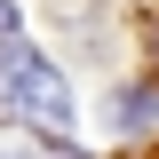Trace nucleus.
<instances>
[{
	"label": "nucleus",
	"mask_w": 159,
	"mask_h": 159,
	"mask_svg": "<svg viewBox=\"0 0 159 159\" xmlns=\"http://www.w3.org/2000/svg\"><path fill=\"white\" fill-rule=\"evenodd\" d=\"M0 111H16L40 135H64L72 127V88L56 80V64L24 48V40H0Z\"/></svg>",
	"instance_id": "nucleus-1"
},
{
	"label": "nucleus",
	"mask_w": 159,
	"mask_h": 159,
	"mask_svg": "<svg viewBox=\"0 0 159 159\" xmlns=\"http://www.w3.org/2000/svg\"><path fill=\"white\" fill-rule=\"evenodd\" d=\"M103 111H111V127H151V119H159V96H151V88H119Z\"/></svg>",
	"instance_id": "nucleus-2"
},
{
	"label": "nucleus",
	"mask_w": 159,
	"mask_h": 159,
	"mask_svg": "<svg viewBox=\"0 0 159 159\" xmlns=\"http://www.w3.org/2000/svg\"><path fill=\"white\" fill-rule=\"evenodd\" d=\"M16 24H24V16L8 8V0H0V40H16Z\"/></svg>",
	"instance_id": "nucleus-3"
},
{
	"label": "nucleus",
	"mask_w": 159,
	"mask_h": 159,
	"mask_svg": "<svg viewBox=\"0 0 159 159\" xmlns=\"http://www.w3.org/2000/svg\"><path fill=\"white\" fill-rule=\"evenodd\" d=\"M48 159H72V151H48Z\"/></svg>",
	"instance_id": "nucleus-4"
},
{
	"label": "nucleus",
	"mask_w": 159,
	"mask_h": 159,
	"mask_svg": "<svg viewBox=\"0 0 159 159\" xmlns=\"http://www.w3.org/2000/svg\"><path fill=\"white\" fill-rule=\"evenodd\" d=\"M151 48H159V32H151Z\"/></svg>",
	"instance_id": "nucleus-5"
}]
</instances>
